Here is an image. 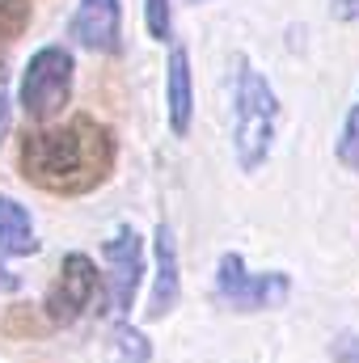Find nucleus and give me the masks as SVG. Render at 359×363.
<instances>
[{"label":"nucleus","mask_w":359,"mask_h":363,"mask_svg":"<svg viewBox=\"0 0 359 363\" xmlns=\"http://www.w3.org/2000/svg\"><path fill=\"white\" fill-rule=\"evenodd\" d=\"M114 161H118V140L93 114H72L64 123L34 127L26 131L17 148L21 178L47 194H64V199H81L97 190L114 174Z\"/></svg>","instance_id":"nucleus-1"},{"label":"nucleus","mask_w":359,"mask_h":363,"mask_svg":"<svg viewBox=\"0 0 359 363\" xmlns=\"http://www.w3.org/2000/svg\"><path fill=\"white\" fill-rule=\"evenodd\" d=\"M279 93L267 81V72H258L245 55L233 60V110H228V144H233V161L241 174H258L275 152L279 140Z\"/></svg>","instance_id":"nucleus-2"},{"label":"nucleus","mask_w":359,"mask_h":363,"mask_svg":"<svg viewBox=\"0 0 359 363\" xmlns=\"http://www.w3.org/2000/svg\"><path fill=\"white\" fill-rule=\"evenodd\" d=\"M72 89H77V55H72V47L47 43L21 68L17 106L30 118V127H47L72 106Z\"/></svg>","instance_id":"nucleus-3"},{"label":"nucleus","mask_w":359,"mask_h":363,"mask_svg":"<svg viewBox=\"0 0 359 363\" xmlns=\"http://www.w3.org/2000/svg\"><path fill=\"white\" fill-rule=\"evenodd\" d=\"M216 300L233 313H270L292 300L287 271H250L237 250H224L216 262Z\"/></svg>","instance_id":"nucleus-4"},{"label":"nucleus","mask_w":359,"mask_h":363,"mask_svg":"<svg viewBox=\"0 0 359 363\" xmlns=\"http://www.w3.org/2000/svg\"><path fill=\"white\" fill-rule=\"evenodd\" d=\"M101 262H106V300H110V313L118 321H127V313L136 308L140 283L148 274V250H144V237L136 233V224H118L101 241Z\"/></svg>","instance_id":"nucleus-5"},{"label":"nucleus","mask_w":359,"mask_h":363,"mask_svg":"<svg viewBox=\"0 0 359 363\" xmlns=\"http://www.w3.org/2000/svg\"><path fill=\"white\" fill-rule=\"evenodd\" d=\"M97 287H101V279H97V262H93L89 254H81V250L64 254L55 283H51L47 296H43L47 321H51V325H77V321L93 308Z\"/></svg>","instance_id":"nucleus-6"},{"label":"nucleus","mask_w":359,"mask_h":363,"mask_svg":"<svg viewBox=\"0 0 359 363\" xmlns=\"http://www.w3.org/2000/svg\"><path fill=\"white\" fill-rule=\"evenodd\" d=\"M68 38L93 55L123 51V0H77L68 17Z\"/></svg>","instance_id":"nucleus-7"},{"label":"nucleus","mask_w":359,"mask_h":363,"mask_svg":"<svg viewBox=\"0 0 359 363\" xmlns=\"http://www.w3.org/2000/svg\"><path fill=\"white\" fill-rule=\"evenodd\" d=\"M153 262H157V274H153V291H148L144 317L161 321V317H170L178 308V300H182V258H178L174 228L165 220L153 228Z\"/></svg>","instance_id":"nucleus-8"},{"label":"nucleus","mask_w":359,"mask_h":363,"mask_svg":"<svg viewBox=\"0 0 359 363\" xmlns=\"http://www.w3.org/2000/svg\"><path fill=\"white\" fill-rule=\"evenodd\" d=\"M165 123L174 140H186L194 123V72H190V51L182 43H170L165 55Z\"/></svg>","instance_id":"nucleus-9"},{"label":"nucleus","mask_w":359,"mask_h":363,"mask_svg":"<svg viewBox=\"0 0 359 363\" xmlns=\"http://www.w3.org/2000/svg\"><path fill=\"white\" fill-rule=\"evenodd\" d=\"M43 250L38 233H34V216L26 203H17L13 194H0V258H34Z\"/></svg>","instance_id":"nucleus-10"},{"label":"nucleus","mask_w":359,"mask_h":363,"mask_svg":"<svg viewBox=\"0 0 359 363\" xmlns=\"http://www.w3.org/2000/svg\"><path fill=\"white\" fill-rule=\"evenodd\" d=\"M110 363H153V342L140 325L118 321L110 330Z\"/></svg>","instance_id":"nucleus-11"},{"label":"nucleus","mask_w":359,"mask_h":363,"mask_svg":"<svg viewBox=\"0 0 359 363\" xmlns=\"http://www.w3.org/2000/svg\"><path fill=\"white\" fill-rule=\"evenodd\" d=\"M30 17H34L30 0H0V68H4L9 47L30 30Z\"/></svg>","instance_id":"nucleus-12"},{"label":"nucleus","mask_w":359,"mask_h":363,"mask_svg":"<svg viewBox=\"0 0 359 363\" xmlns=\"http://www.w3.org/2000/svg\"><path fill=\"white\" fill-rule=\"evenodd\" d=\"M334 157L347 174H359V89H355V101L347 106V118L338 127V140H334Z\"/></svg>","instance_id":"nucleus-13"},{"label":"nucleus","mask_w":359,"mask_h":363,"mask_svg":"<svg viewBox=\"0 0 359 363\" xmlns=\"http://www.w3.org/2000/svg\"><path fill=\"white\" fill-rule=\"evenodd\" d=\"M144 30L153 43H174V0H144Z\"/></svg>","instance_id":"nucleus-14"},{"label":"nucleus","mask_w":359,"mask_h":363,"mask_svg":"<svg viewBox=\"0 0 359 363\" xmlns=\"http://www.w3.org/2000/svg\"><path fill=\"white\" fill-rule=\"evenodd\" d=\"M330 355H334V363H359V334H351V330L334 334Z\"/></svg>","instance_id":"nucleus-15"},{"label":"nucleus","mask_w":359,"mask_h":363,"mask_svg":"<svg viewBox=\"0 0 359 363\" xmlns=\"http://www.w3.org/2000/svg\"><path fill=\"white\" fill-rule=\"evenodd\" d=\"M9 127H13V93H9V77L0 68V144H4Z\"/></svg>","instance_id":"nucleus-16"},{"label":"nucleus","mask_w":359,"mask_h":363,"mask_svg":"<svg viewBox=\"0 0 359 363\" xmlns=\"http://www.w3.org/2000/svg\"><path fill=\"white\" fill-rule=\"evenodd\" d=\"M330 17L343 21V26L359 21V0H330Z\"/></svg>","instance_id":"nucleus-17"},{"label":"nucleus","mask_w":359,"mask_h":363,"mask_svg":"<svg viewBox=\"0 0 359 363\" xmlns=\"http://www.w3.org/2000/svg\"><path fill=\"white\" fill-rule=\"evenodd\" d=\"M17 291H21V274L0 262V296H17Z\"/></svg>","instance_id":"nucleus-18"},{"label":"nucleus","mask_w":359,"mask_h":363,"mask_svg":"<svg viewBox=\"0 0 359 363\" xmlns=\"http://www.w3.org/2000/svg\"><path fill=\"white\" fill-rule=\"evenodd\" d=\"M190 4H211V0H190Z\"/></svg>","instance_id":"nucleus-19"}]
</instances>
